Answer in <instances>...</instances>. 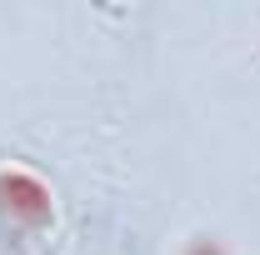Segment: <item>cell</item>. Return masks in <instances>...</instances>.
Masks as SVG:
<instances>
[{
    "label": "cell",
    "mask_w": 260,
    "mask_h": 255,
    "mask_svg": "<svg viewBox=\"0 0 260 255\" xmlns=\"http://www.w3.org/2000/svg\"><path fill=\"white\" fill-rule=\"evenodd\" d=\"M0 220L15 235H45L55 225V195L30 165L5 160L0 165Z\"/></svg>",
    "instance_id": "obj_1"
},
{
    "label": "cell",
    "mask_w": 260,
    "mask_h": 255,
    "mask_svg": "<svg viewBox=\"0 0 260 255\" xmlns=\"http://www.w3.org/2000/svg\"><path fill=\"white\" fill-rule=\"evenodd\" d=\"M185 255H225V250H220L215 240H195V245H190V250H185Z\"/></svg>",
    "instance_id": "obj_2"
}]
</instances>
